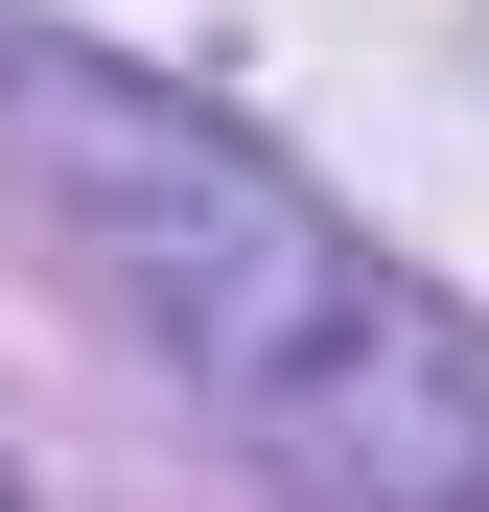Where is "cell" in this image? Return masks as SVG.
<instances>
[{
	"label": "cell",
	"mask_w": 489,
	"mask_h": 512,
	"mask_svg": "<svg viewBox=\"0 0 489 512\" xmlns=\"http://www.w3.org/2000/svg\"><path fill=\"white\" fill-rule=\"evenodd\" d=\"M0 140H24L70 280L117 303V350L187 373L280 512H489V350L350 210H303L233 117L140 94L94 47H0Z\"/></svg>",
	"instance_id": "1"
}]
</instances>
